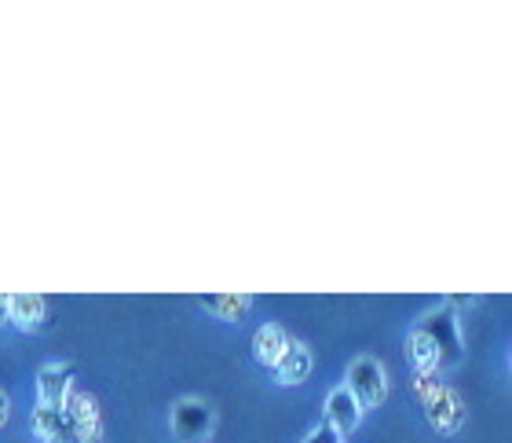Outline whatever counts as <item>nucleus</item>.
<instances>
[{"label":"nucleus","mask_w":512,"mask_h":443,"mask_svg":"<svg viewBox=\"0 0 512 443\" xmlns=\"http://www.w3.org/2000/svg\"><path fill=\"white\" fill-rule=\"evenodd\" d=\"M344 389L355 396L359 411H374V407H381V403L388 400V374H384V363L377 356L352 359Z\"/></svg>","instance_id":"obj_1"},{"label":"nucleus","mask_w":512,"mask_h":443,"mask_svg":"<svg viewBox=\"0 0 512 443\" xmlns=\"http://www.w3.org/2000/svg\"><path fill=\"white\" fill-rule=\"evenodd\" d=\"M63 418L77 443H103V411L92 392L70 389L63 403Z\"/></svg>","instance_id":"obj_2"},{"label":"nucleus","mask_w":512,"mask_h":443,"mask_svg":"<svg viewBox=\"0 0 512 443\" xmlns=\"http://www.w3.org/2000/svg\"><path fill=\"white\" fill-rule=\"evenodd\" d=\"M169 422H172L176 440L198 443L213 433V407L205 400H198V396H183V400H176V407H172Z\"/></svg>","instance_id":"obj_3"},{"label":"nucleus","mask_w":512,"mask_h":443,"mask_svg":"<svg viewBox=\"0 0 512 443\" xmlns=\"http://www.w3.org/2000/svg\"><path fill=\"white\" fill-rule=\"evenodd\" d=\"M417 326L436 341L439 359H443V363H458L461 359V330H458V315H454L450 304L447 308H439L436 315H428L425 323H417Z\"/></svg>","instance_id":"obj_4"},{"label":"nucleus","mask_w":512,"mask_h":443,"mask_svg":"<svg viewBox=\"0 0 512 443\" xmlns=\"http://www.w3.org/2000/svg\"><path fill=\"white\" fill-rule=\"evenodd\" d=\"M74 389V363H48L37 370V400L48 411H63L66 396Z\"/></svg>","instance_id":"obj_5"},{"label":"nucleus","mask_w":512,"mask_h":443,"mask_svg":"<svg viewBox=\"0 0 512 443\" xmlns=\"http://www.w3.org/2000/svg\"><path fill=\"white\" fill-rule=\"evenodd\" d=\"M425 414L428 422H432V429L443 436H454L465 425V403H461V396L450 385H443L436 400L425 403Z\"/></svg>","instance_id":"obj_6"},{"label":"nucleus","mask_w":512,"mask_h":443,"mask_svg":"<svg viewBox=\"0 0 512 443\" xmlns=\"http://www.w3.org/2000/svg\"><path fill=\"white\" fill-rule=\"evenodd\" d=\"M322 422L330 425L337 436H348L359 429V422H363V411H359V403H355V396L344 385H337V389L326 396V418Z\"/></svg>","instance_id":"obj_7"},{"label":"nucleus","mask_w":512,"mask_h":443,"mask_svg":"<svg viewBox=\"0 0 512 443\" xmlns=\"http://www.w3.org/2000/svg\"><path fill=\"white\" fill-rule=\"evenodd\" d=\"M44 315H48V301L41 293H15V297H8V323L19 326L22 334L41 330Z\"/></svg>","instance_id":"obj_8"},{"label":"nucleus","mask_w":512,"mask_h":443,"mask_svg":"<svg viewBox=\"0 0 512 443\" xmlns=\"http://www.w3.org/2000/svg\"><path fill=\"white\" fill-rule=\"evenodd\" d=\"M289 345H293V341H289L286 330L275 326V323L260 326V330L253 334V356H256V363L267 367V370H275L278 363H282V356L289 352Z\"/></svg>","instance_id":"obj_9"},{"label":"nucleus","mask_w":512,"mask_h":443,"mask_svg":"<svg viewBox=\"0 0 512 443\" xmlns=\"http://www.w3.org/2000/svg\"><path fill=\"white\" fill-rule=\"evenodd\" d=\"M30 429L41 443H77L74 433H70V425H66L63 411L37 407V411H33V418H30Z\"/></svg>","instance_id":"obj_10"},{"label":"nucleus","mask_w":512,"mask_h":443,"mask_svg":"<svg viewBox=\"0 0 512 443\" xmlns=\"http://www.w3.org/2000/svg\"><path fill=\"white\" fill-rule=\"evenodd\" d=\"M202 308L213 312L216 319L238 323V319H246V312L253 308V297H249V293H209V297H202Z\"/></svg>","instance_id":"obj_11"},{"label":"nucleus","mask_w":512,"mask_h":443,"mask_svg":"<svg viewBox=\"0 0 512 443\" xmlns=\"http://www.w3.org/2000/svg\"><path fill=\"white\" fill-rule=\"evenodd\" d=\"M311 374V352L304 345H289V352L282 356V363L275 367V381L278 385H304Z\"/></svg>","instance_id":"obj_12"},{"label":"nucleus","mask_w":512,"mask_h":443,"mask_svg":"<svg viewBox=\"0 0 512 443\" xmlns=\"http://www.w3.org/2000/svg\"><path fill=\"white\" fill-rule=\"evenodd\" d=\"M406 345H410V363H414L417 374H436V370L443 367L436 341H432L421 326H414V330H410V341H406Z\"/></svg>","instance_id":"obj_13"},{"label":"nucleus","mask_w":512,"mask_h":443,"mask_svg":"<svg viewBox=\"0 0 512 443\" xmlns=\"http://www.w3.org/2000/svg\"><path fill=\"white\" fill-rule=\"evenodd\" d=\"M439 389H443V381L436 378V374H414V392L421 403H432L439 396Z\"/></svg>","instance_id":"obj_14"},{"label":"nucleus","mask_w":512,"mask_h":443,"mask_svg":"<svg viewBox=\"0 0 512 443\" xmlns=\"http://www.w3.org/2000/svg\"><path fill=\"white\" fill-rule=\"evenodd\" d=\"M304 443H341V436H337V433H333V429H330V425L322 422L319 429H315V433H311Z\"/></svg>","instance_id":"obj_15"},{"label":"nucleus","mask_w":512,"mask_h":443,"mask_svg":"<svg viewBox=\"0 0 512 443\" xmlns=\"http://www.w3.org/2000/svg\"><path fill=\"white\" fill-rule=\"evenodd\" d=\"M8 414H11V403H8V396H4V392H0V429H4V425H8Z\"/></svg>","instance_id":"obj_16"},{"label":"nucleus","mask_w":512,"mask_h":443,"mask_svg":"<svg viewBox=\"0 0 512 443\" xmlns=\"http://www.w3.org/2000/svg\"><path fill=\"white\" fill-rule=\"evenodd\" d=\"M8 323V297H4V293H0V326Z\"/></svg>","instance_id":"obj_17"}]
</instances>
